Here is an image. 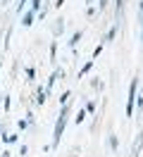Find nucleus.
Instances as JSON below:
<instances>
[{"instance_id":"f257e3e1","label":"nucleus","mask_w":143,"mask_h":157,"mask_svg":"<svg viewBox=\"0 0 143 157\" xmlns=\"http://www.w3.org/2000/svg\"><path fill=\"white\" fill-rule=\"evenodd\" d=\"M67 117H69V102H67L62 112H60V117H57V124H55V136H53V145L50 147H57L60 145V140H62V133H65V126H67Z\"/></svg>"},{"instance_id":"0eeeda50","label":"nucleus","mask_w":143,"mask_h":157,"mask_svg":"<svg viewBox=\"0 0 143 157\" xmlns=\"http://www.w3.org/2000/svg\"><path fill=\"white\" fill-rule=\"evenodd\" d=\"M91 67H93V59H88V62H86L84 67H81V71H79V76H86V74L91 71Z\"/></svg>"},{"instance_id":"ddd939ff","label":"nucleus","mask_w":143,"mask_h":157,"mask_svg":"<svg viewBox=\"0 0 143 157\" xmlns=\"http://www.w3.org/2000/svg\"><path fill=\"white\" fill-rule=\"evenodd\" d=\"M2 140H5V143H17V136H14V133H12V136H5V133H2Z\"/></svg>"},{"instance_id":"a878e982","label":"nucleus","mask_w":143,"mask_h":157,"mask_svg":"<svg viewBox=\"0 0 143 157\" xmlns=\"http://www.w3.org/2000/svg\"><path fill=\"white\" fill-rule=\"evenodd\" d=\"M0 67H2V64H0Z\"/></svg>"},{"instance_id":"423d86ee","label":"nucleus","mask_w":143,"mask_h":157,"mask_svg":"<svg viewBox=\"0 0 143 157\" xmlns=\"http://www.w3.org/2000/svg\"><path fill=\"white\" fill-rule=\"evenodd\" d=\"M69 98H72V90H65V93L60 95V107H65L67 102H69Z\"/></svg>"},{"instance_id":"f03ea898","label":"nucleus","mask_w":143,"mask_h":157,"mask_svg":"<svg viewBox=\"0 0 143 157\" xmlns=\"http://www.w3.org/2000/svg\"><path fill=\"white\" fill-rule=\"evenodd\" d=\"M136 86H138V78H133L131 86H129V98H126V117H133V107H136Z\"/></svg>"},{"instance_id":"2eb2a0df","label":"nucleus","mask_w":143,"mask_h":157,"mask_svg":"<svg viewBox=\"0 0 143 157\" xmlns=\"http://www.w3.org/2000/svg\"><path fill=\"white\" fill-rule=\"evenodd\" d=\"M110 147H112V150H117V138H114V136H110Z\"/></svg>"},{"instance_id":"f3484780","label":"nucleus","mask_w":143,"mask_h":157,"mask_svg":"<svg viewBox=\"0 0 143 157\" xmlns=\"http://www.w3.org/2000/svg\"><path fill=\"white\" fill-rule=\"evenodd\" d=\"M138 112H143V93L138 95Z\"/></svg>"},{"instance_id":"9b49d317","label":"nucleus","mask_w":143,"mask_h":157,"mask_svg":"<svg viewBox=\"0 0 143 157\" xmlns=\"http://www.w3.org/2000/svg\"><path fill=\"white\" fill-rule=\"evenodd\" d=\"M55 55H57V40H53V43H50V57L55 59Z\"/></svg>"},{"instance_id":"4be33fe9","label":"nucleus","mask_w":143,"mask_h":157,"mask_svg":"<svg viewBox=\"0 0 143 157\" xmlns=\"http://www.w3.org/2000/svg\"><path fill=\"white\" fill-rule=\"evenodd\" d=\"M86 2H88V7H91V5H93V0H86Z\"/></svg>"},{"instance_id":"6ab92c4d","label":"nucleus","mask_w":143,"mask_h":157,"mask_svg":"<svg viewBox=\"0 0 143 157\" xmlns=\"http://www.w3.org/2000/svg\"><path fill=\"white\" fill-rule=\"evenodd\" d=\"M24 2H29V0H19V2H17V10H19V12L24 10Z\"/></svg>"},{"instance_id":"6e6552de","label":"nucleus","mask_w":143,"mask_h":157,"mask_svg":"<svg viewBox=\"0 0 143 157\" xmlns=\"http://www.w3.org/2000/svg\"><path fill=\"white\" fill-rule=\"evenodd\" d=\"M79 40H81V31H76L74 36H72V40H69V48H76V45H79Z\"/></svg>"},{"instance_id":"393cba45","label":"nucleus","mask_w":143,"mask_h":157,"mask_svg":"<svg viewBox=\"0 0 143 157\" xmlns=\"http://www.w3.org/2000/svg\"><path fill=\"white\" fill-rule=\"evenodd\" d=\"M2 2H10V0H2Z\"/></svg>"},{"instance_id":"5701e85b","label":"nucleus","mask_w":143,"mask_h":157,"mask_svg":"<svg viewBox=\"0 0 143 157\" xmlns=\"http://www.w3.org/2000/svg\"><path fill=\"white\" fill-rule=\"evenodd\" d=\"M141 40H143V26H141Z\"/></svg>"},{"instance_id":"b1692460","label":"nucleus","mask_w":143,"mask_h":157,"mask_svg":"<svg viewBox=\"0 0 143 157\" xmlns=\"http://www.w3.org/2000/svg\"><path fill=\"white\" fill-rule=\"evenodd\" d=\"M2 157H10V152H5V155H2Z\"/></svg>"},{"instance_id":"412c9836","label":"nucleus","mask_w":143,"mask_h":157,"mask_svg":"<svg viewBox=\"0 0 143 157\" xmlns=\"http://www.w3.org/2000/svg\"><path fill=\"white\" fill-rule=\"evenodd\" d=\"M138 12H141V14H143V0H141V5H138Z\"/></svg>"},{"instance_id":"a211bd4d","label":"nucleus","mask_w":143,"mask_h":157,"mask_svg":"<svg viewBox=\"0 0 143 157\" xmlns=\"http://www.w3.org/2000/svg\"><path fill=\"white\" fill-rule=\"evenodd\" d=\"M98 7H100V10H105V7H107V0H98Z\"/></svg>"},{"instance_id":"1a4fd4ad","label":"nucleus","mask_w":143,"mask_h":157,"mask_svg":"<svg viewBox=\"0 0 143 157\" xmlns=\"http://www.w3.org/2000/svg\"><path fill=\"white\" fill-rule=\"evenodd\" d=\"M84 119H86V109H79V114L74 117V121H76V124H81Z\"/></svg>"},{"instance_id":"f8f14e48","label":"nucleus","mask_w":143,"mask_h":157,"mask_svg":"<svg viewBox=\"0 0 143 157\" xmlns=\"http://www.w3.org/2000/svg\"><path fill=\"white\" fill-rule=\"evenodd\" d=\"M114 33H117V26H112V29L107 31V36H105V43H107V40H112V38H114Z\"/></svg>"},{"instance_id":"20e7f679","label":"nucleus","mask_w":143,"mask_h":157,"mask_svg":"<svg viewBox=\"0 0 143 157\" xmlns=\"http://www.w3.org/2000/svg\"><path fill=\"white\" fill-rule=\"evenodd\" d=\"M34 19H36V12L29 10V12H24V19H22V24H24V26H31V24H34Z\"/></svg>"},{"instance_id":"dca6fc26","label":"nucleus","mask_w":143,"mask_h":157,"mask_svg":"<svg viewBox=\"0 0 143 157\" xmlns=\"http://www.w3.org/2000/svg\"><path fill=\"white\" fill-rule=\"evenodd\" d=\"M86 112H91V114L95 112V105H93V102H88V105H86Z\"/></svg>"},{"instance_id":"9d476101","label":"nucleus","mask_w":143,"mask_h":157,"mask_svg":"<svg viewBox=\"0 0 143 157\" xmlns=\"http://www.w3.org/2000/svg\"><path fill=\"white\" fill-rule=\"evenodd\" d=\"M31 10L36 12V14L41 12V0H31Z\"/></svg>"},{"instance_id":"aec40b11","label":"nucleus","mask_w":143,"mask_h":157,"mask_svg":"<svg viewBox=\"0 0 143 157\" xmlns=\"http://www.w3.org/2000/svg\"><path fill=\"white\" fill-rule=\"evenodd\" d=\"M62 2H65V0H55L53 5H55V7H62Z\"/></svg>"},{"instance_id":"7ed1b4c3","label":"nucleus","mask_w":143,"mask_h":157,"mask_svg":"<svg viewBox=\"0 0 143 157\" xmlns=\"http://www.w3.org/2000/svg\"><path fill=\"white\" fill-rule=\"evenodd\" d=\"M48 93H50L48 88H36V105H46Z\"/></svg>"},{"instance_id":"39448f33","label":"nucleus","mask_w":143,"mask_h":157,"mask_svg":"<svg viewBox=\"0 0 143 157\" xmlns=\"http://www.w3.org/2000/svg\"><path fill=\"white\" fill-rule=\"evenodd\" d=\"M141 145H143V136L138 133V138L133 140V150H131V157H138V152H141Z\"/></svg>"},{"instance_id":"4468645a","label":"nucleus","mask_w":143,"mask_h":157,"mask_svg":"<svg viewBox=\"0 0 143 157\" xmlns=\"http://www.w3.org/2000/svg\"><path fill=\"white\" fill-rule=\"evenodd\" d=\"M100 52H103V43H100V45H95V50H93V57H98Z\"/></svg>"}]
</instances>
